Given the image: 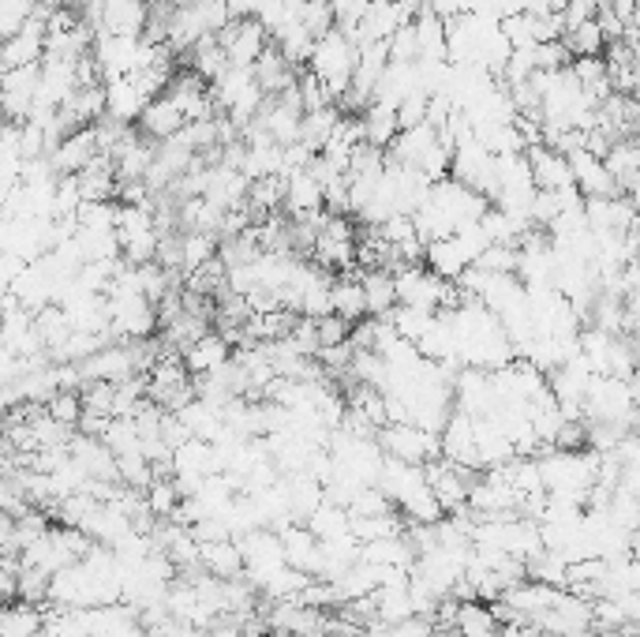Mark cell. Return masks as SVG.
I'll list each match as a JSON object with an SVG mask.
<instances>
[{
  "mask_svg": "<svg viewBox=\"0 0 640 637\" xmlns=\"http://www.w3.org/2000/svg\"><path fill=\"white\" fill-rule=\"evenodd\" d=\"M356 65H360V46L341 27H334L329 35H323L315 42V53H312V60H307V71H312V76L329 90V95H334V101L341 106V98H345L348 87H353Z\"/></svg>",
  "mask_w": 640,
  "mask_h": 637,
  "instance_id": "cell-1",
  "label": "cell"
},
{
  "mask_svg": "<svg viewBox=\"0 0 640 637\" xmlns=\"http://www.w3.org/2000/svg\"><path fill=\"white\" fill-rule=\"evenodd\" d=\"M378 443L386 458L408 461V465H431L435 458H442V439L416 424H386L378 431Z\"/></svg>",
  "mask_w": 640,
  "mask_h": 637,
  "instance_id": "cell-2",
  "label": "cell"
},
{
  "mask_svg": "<svg viewBox=\"0 0 640 637\" xmlns=\"http://www.w3.org/2000/svg\"><path fill=\"white\" fill-rule=\"evenodd\" d=\"M98 158H106V150H101L98 125H90L60 139V147L49 154V166H53L57 177H79V173L95 166Z\"/></svg>",
  "mask_w": 640,
  "mask_h": 637,
  "instance_id": "cell-3",
  "label": "cell"
},
{
  "mask_svg": "<svg viewBox=\"0 0 640 637\" xmlns=\"http://www.w3.org/2000/svg\"><path fill=\"white\" fill-rule=\"evenodd\" d=\"M218 42L233 68H255V60L270 46V30H266L259 19H233L218 35Z\"/></svg>",
  "mask_w": 640,
  "mask_h": 637,
  "instance_id": "cell-4",
  "label": "cell"
},
{
  "mask_svg": "<svg viewBox=\"0 0 640 637\" xmlns=\"http://www.w3.org/2000/svg\"><path fill=\"white\" fill-rule=\"evenodd\" d=\"M427 480H431V491H435V499L442 502V510H446V513L469 507L472 484H476V480L469 477V469L453 465L450 458H435V461H431V465H427Z\"/></svg>",
  "mask_w": 640,
  "mask_h": 637,
  "instance_id": "cell-5",
  "label": "cell"
},
{
  "mask_svg": "<svg viewBox=\"0 0 640 637\" xmlns=\"http://www.w3.org/2000/svg\"><path fill=\"white\" fill-rule=\"evenodd\" d=\"M136 128H139V136H147L150 143H165V139L180 136V131L188 128V117H184V109L161 90V95L150 98L147 109L139 112Z\"/></svg>",
  "mask_w": 640,
  "mask_h": 637,
  "instance_id": "cell-6",
  "label": "cell"
},
{
  "mask_svg": "<svg viewBox=\"0 0 640 637\" xmlns=\"http://www.w3.org/2000/svg\"><path fill=\"white\" fill-rule=\"evenodd\" d=\"M360 282H364V296H367V318L394 315V307L401 304L394 271H386V266H367V271L360 274Z\"/></svg>",
  "mask_w": 640,
  "mask_h": 637,
  "instance_id": "cell-7",
  "label": "cell"
},
{
  "mask_svg": "<svg viewBox=\"0 0 640 637\" xmlns=\"http://www.w3.org/2000/svg\"><path fill=\"white\" fill-rule=\"evenodd\" d=\"M184 364H188V372L191 375H210V372H218V367H225L233 361V345H229V337L218 334V331H210L206 337H199L195 345L184 349Z\"/></svg>",
  "mask_w": 640,
  "mask_h": 637,
  "instance_id": "cell-8",
  "label": "cell"
},
{
  "mask_svg": "<svg viewBox=\"0 0 640 637\" xmlns=\"http://www.w3.org/2000/svg\"><path fill=\"white\" fill-rule=\"evenodd\" d=\"M282 543H285L288 567H296L315 578L318 562H323V540H318L307 526H288V529H282Z\"/></svg>",
  "mask_w": 640,
  "mask_h": 637,
  "instance_id": "cell-9",
  "label": "cell"
},
{
  "mask_svg": "<svg viewBox=\"0 0 640 637\" xmlns=\"http://www.w3.org/2000/svg\"><path fill=\"white\" fill-rule=\"evenodd\" d=\"M423 263L435 271L442 282H450V285H457L464 271L472 266L469 259V252L461 248V241L457 236H446V241H435V244H427V252H423Z\"/></svg>",
  "mask_w": 640,
  "mask_h": 637,
  "instance_id": "cell-10",
  "label": "cell"
},
{
  "mask_svg": "<svg viewBox=\"0 0 640 637\" xmlns=\"http://www.w3.org/2000/svg\"><path fill=\"white\" fill-rule=\"evenodd\" d=\"M203 570H210L214 578H225V581L244 578V551H240V540H214V543H203Z\"/></svg>",
  "mask_w": 640,
  "mask_h": 637,
  "instance_id": "cell-11",
  "label": "cell"
},
{
  "mask_svg": "<svg viewBox=\"0 0 640 637\" xmlns=\"http://www.w3.org/2000/svg\"><path fill=\"white\" fill-rule=\"evenodd\" d=\"M41 626H46V611L38 604L12 600L0 619V637H41Z\"/></svg>",
  "mask_w": 640,
  "mask_h": 637,
  "instance_id": "cell-12",
  "label": "cell"
},
{
  "mask_svg": "<svg viewBox=\"0 0 640 637\" xmlns=\"http://www.w3.org/2000/svg\"><path fill=\"white\" fill-rule=\"evenodd\" d=\"M334 315H341L345 323H364L367 318V296L360 277H337L334 282Z\"/></svg>",
  "mask_w": 640,
  "mask_h": 637,
  "instance_id": "cell-13",
  "label": "cell"
},
{
  "mask_svg": "<svg viewBox=\"0 0 640 637\" xmlns=\"http://www.w3.org/2000/svg\"><path fill=\"white\" fill-rule=\"evenodd\" d=\"M307 529H312L318 540L345 537V532H353V513H348V507H341V502L326 499L323 507H318V510L312 513V521H307Z\"/></svg>",
  "mask_w": 640,
  "mask_h": 637,
  "instance_id": "cell-14",
  "label": "cell"
},
{
  "mask_svg": "<svg viewBox=\"0 0 640 637\" xmlns=\"http://www.w3.org/2000/svg\"><path fill=\"white\" fill-rule=\"evenodd\" d=\"M565 46H570L573 60L577 57H603L607 49H611V38H607V30L600 27V19H588V23L573 27L570 35L562 38Z\"/></svg>",
  "mask_w": 640,
  "mask_h": 637,
  "instance_id": "cell-15",
  "label": "cell"
},
{
  "mask_svg": "<svg viewBox=\"0 0 640 637\" xmlns=\"http://www.w3.org/2000/svg\"><path fill=\"white\" fill-rule=\"evenodd\" d=\"M431 637H461L457 630H453V626H435V634Z\"/></svg>",
  "mask_w": 640,
  "mask_h": 637,
  "instance_id": "cell-16",
  "label": "cell"
}]
</instances>
